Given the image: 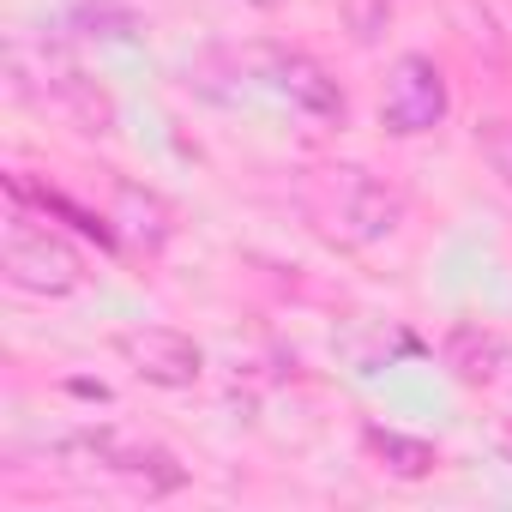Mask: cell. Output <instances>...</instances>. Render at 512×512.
I'll use <instances>...</instances> for the list:
<instances>
[{
  "label": "cell",
  "mask_w": 512,
  "mask_h": 512,
  "mask_svg": "<svg viewBox=\"0 0 512 512\" xmlns=\"http://www.w3.org/2000/svg\"><path fill=\"white\" fill-rule=\"evenodd\" d=\"M446 115V79L428 55H404L386 79V103H380V121L386 133L398 139H416V133H434Z\"/></svg>",
  "instance_id": "5b68a950"
},
{
  "label": "cell",
  "mask_w": 512,
  "mask_h": 512,
  "mask_svg": "<svg viewBox=\"0 0 512 512\" xmlns=\"http://www.w3.org/2000/svg\"><path fill=\"white\" fill-rule=\"evenodd\" d=\"M121 217H133V223H127V235H133L139 247H163V241H169V211H163L151 193L121 187Z\"/></svg>",
  "instance_id": "9c48e42d"
},
{
  "label": "cell",
  "mask_w": 512,
  "mask_h": 512,
  "mask_svg": "<svg viewBox=\"0 0 512 512\" xmlns=\"http://www.w3.org/2000/svg\"><path fill=\"white\" fill-rule=\"evenodd\" d=\"M308 217H314L332 241H344V247H368V241H386V235L398 229V217H404V193L386 187L380 175L344 163V169H326V175L308 187Z\"/></svg>",
  "instance_id": "6da1fadb"
},
{
  "label": "cell",
  "mask_w": 512,
  "mask_h": 512,
  "mask_svg": "<svg viewBox=\"0 0 512 512\" xmlns=\"http://www.w3.org/2000/svg\"><path fill=\"white\" fill-rule=\"evenodd\" d=\"M73 452H85L91 464H103V470H115V476H133V482H145V488H175V482H181L175 458H169V452H157V446H145V440L91 434V440H79Z\"/></svg>",
  "instance_id": "52a82bcc"
},
{
  "label": "cell",
  "mask_w": 512,
  "mask_h": 512,
  "mask_svg": "<svg viewBox=\"0 0 512 512\" xmlns=\"http://www.w3.org/2000/svg\"><path fill=\"white\" fill-rule=\"evenodd\" d=\"M446 356H452L458 380H470V386H494V380L512 374V344H500L494 332H476V326H458Z\"/></svg>",
  "instance_id": "ba28073f"
},
{
  "label": "cell",
  "mask_w": 512,
  "mask_h": 512,
  "mask_svg": "<svg viewBox=\"0 0 512 512\" xmlns=\"http://www.w3.org/2000/svg\"><path fill=\"white\" fill-rule=\"evenodd\" d=\"M247 7H278V0H247Z\"/></svg>",
  "instance_id": "4fadbf2b"
},
{
  "label": "cell",
  "mask_w": 512,
  "mask_h": 512,
  "mask_svg": "<svg viewBox=\"0 0 512 512\" xmlns=\"http://www.w3.org/2000/svg\"><path fill=\"white\" fill-rule=\"evenodd\" d=\"M506 452H512V428H506Z\"/></svg>",
  "instance_id": "5bb4252c"
},
{
  "label": "cell",
  "mask_w": 512,
  "mask_h": 512,
  "mask_svg": "<svg viewBox=\"0 0 512 512\" xmlns=\"http://www.w3.org/2000/svg\"><path fill=\"white\" fill-rule=\"evenodd\" d=\"M121 356L133 362L139 380L151 386H193L205 374V356L187 332L175 326H139V332H121Z\"/></svg>",
  "instance_id": "8992f818"
},
{
  "label": "cell",
  "mask_w": 512,
  "mask_h": 512,
  "mask_svg": "<svg viewBox=\"0 0 512 512\" xmlns=\"http://www.w3.org/2000/svg\"><path fill=\"white\" fill-rule=\"evenodd\" d=\"M488 163H494V175L512 187V127H494V133H488Z\"/></svg>",
  "instance_id": "7c38bea8"
},
{
  "label": "cell",
  "mask_w": 512,
  "mask_h": 512,
  "mask_svg": "<svg viewBox=\"0 0 512 512\" xmlns=\"http://www.w3.org/2000/svg\"><path fill=\"white\" fill-rule=\"evenodd\" d=\"M344 19H350L356 43H374L386 31V19H392V0H344Z\"/></svg>",
  "instance_id": "8fae6325"
},
{
  "label": "cell",
  "mask_w": 512,
  "mask_h": 512,
  "mask_svg": "<svg viewBox=\"0 0 512 512\" xmlns=\"http://www.w3.org/2000/svg\"><path fill=\"white\" fill-rule=\"evenodd\" d=\"M0 266H7V284L25 290V296H73L85 284V260L55 229H37L31 217H13Z\"/></svg>",
  "instance_id": "7a4b0ae2"
},
{
  "label": "cell",
  "mask_w": 512,
  "mask_h": 512,
  "mask_svg": "<svg viewBox=\"0 0 512 512\" xmlns=\"http://www.w3.org/2000/svg\"><path fill=\"white\" fill-rule=\"evenodd\" d=\"M7 73H13V91H25V97H55L61 109H79V121H91V127H103L109 121V103L85 85V73L55 49V43H31L25 31L13 37V49H7Z\"/></svg>",
  "instance_id": "3957f363"
},
{
  "label": "cell",
  "mask_w": 512,
  "mask_h": 512,
  "mask_svg": "<svg viewBox=\"0 0 512 512\" xmlns=\"http://www.w3.org/2000/svg\"><path fill=\"white\" fill-rule=\"evenodd\" d=\"M247 61L260 67V79H266L296 115H308V121H344V91H338V79H332L320 61H308V55H296V49H253Z\"/></svg>",
  "instance_id": "277c9868"
},
{
  "label": "cell",
  "mask_w": 512,
  "mask_h": 512,
  "mask_svg": "<svg viewBox=\"0 0 512 512\" xmlns=\"http://www.w3.org/2000/svg\"><path fill=\"white\" fill-rule=\"evenodd\" d=\"M368 446L386 458V470H392V476H410V482H416V476H428V470H434V446H422V440H404V434L374 428V434H368Z\"/></svg>",
  "instance_id": "30bf717a"
}]
</instances>
